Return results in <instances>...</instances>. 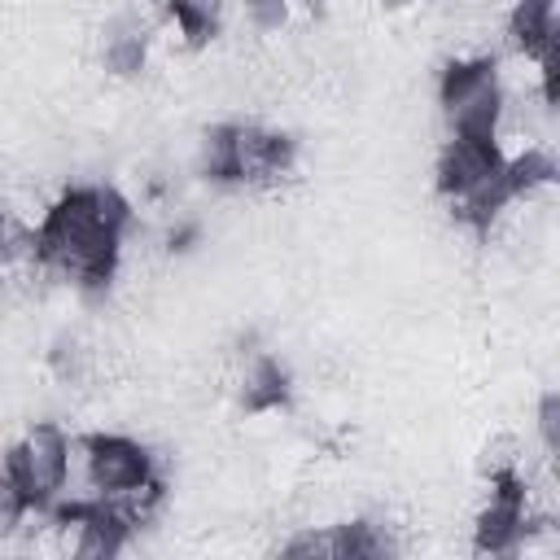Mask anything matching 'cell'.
<instances>
[{
	"instance_id": "6da1fadb",
	"label": "cell",
	"mask_w": 560,
	"mask_h": 560,
	"mask_svg": "<svg viewBox=\"0 0 560 560\" xmlns=\"http://www.w3.org/2000/svg\"><path fill=\"white\" fill-rule=\"evenodd\" d=\"M131 223L136 210L114 184H70L26 232V258L79 293H105L122 267Z\"/></svg>"
},
{
	"instance_id": "7a4b0ae2",
	"label": "cell",
	"mask_w": 560,
	"mask_h": 560,
	"mask_svg": "<svg viewBox=\"0 0 560 560\" xmlns=\"http://www.w3.org/2000/svg\"><path fill=\"white\" fill-rule=\"evenodd\" d=\"M438 197L446 201L451 219L490 232L503 210L516 206L512 179H508V149L503 140H481V136H446L438 149Z\"/></svg>"
},
{
	"instance_id": "3957f363",
	"label": "cell",
	"mask_w": 560,
	"mask_h": 560,
	"mask_svg": "<svg viewBox=\"0 0 560 560\" xmlns=\"http://www.w3.org/2000/svg\"><path fill=\"white\" fill-rule=\"evenodd\" d=\"M197 171L223 188H280L298 171V140L267 122H214L197 144Z\"/></svg>"
},
{
	"instance_id": "277c9868",
	"label": "cell",
	"mask_w": 560,
	"mask_h": 560,
	"mask_svg": "<svg viewBox=\"0 0 560 560\" xmlns=\"http://www.w3.org/2000/svg\"><path fill=\"white\" fill-rule=\"evenodd\" d=\"M158 481H162L158 455L140 438H131V433H88V438H74L66 499L122 503V499L158 486Z\"/></svg>"
},
{
	"instance_id": "5b68a950",
	"label": "cell",
	"mask_w": 560,
	"mask_h": 560,
	"mask_svg": "<svg viewBox=\"0 0 560 560\" xmlns=\"http://www.w3.org/2000/svg\"><path fill=\"white\" fill-rule=\"evenodd\" d=\"M438 109L446 136H481L503 140L508 118V83L494 57H451L438 74Z\"/></svg>"
},
{
	"instance_id": "8992f818",
	"label": "cell",
	"mask_w": 560,
	"mask_h": 560,
	"mask_svg": "<svg viewBox=\"0 0 560 560\" xmlns=\"http://www.w3.org/2000/svg\"><path fill=\"white\" fill-rule=\"evenodd\" d=\"M70 455H74V438L57 420H35L9 442L0 459V477L26 499L31 512H48L57 499H66Z\"/></svg>"
},
{
	"instance_id": "52a82bcc",
	"label": "cell",
	"mask_w": 560,
	"mask_h": 560,
	"mask_svg": "<svg viewBox=\"0 0 560 560\" xmlns=\"http://www.w3.org/2000/svg\"><path fill=\"white\" fill-rule=\"evenodd\" d=\"M289 394H293V385H289V372L276 354H267V350L245 354V368L236 376V402L249 416H267V411L289 407Z\"/></svg>"
},
{
	"instance_id": "ba28073f",
	"label": "cell",
	"mask_w": 560,
	"mask_h": 560,
	"mask_svg": "<svg viewBox=\"0 0 560 560\" xmlns=\"http://www.w3.org/2000/svg\"><path fill=\"white\" fill-rule=\"evenodd\" d=\"M328 538H332V560H385V556H398L394 534L385 529V521H372V516L337 521V525H328Z\"/></svg>"
},
{
	"instance_id": "9c48e42d",
	"label": "cell",
	"mask_w": 560,
	"mask_h": 560,
	"mask_svg": "<svg viewBox=\"0 0 560 560\" xmlns=\"http://www.w3.org/2000/svg\"><path fill=\"white\" fill-rule=\"evenodd\" d=\"M162 22L179 48H206L219 35V4L214 0H162Z\"/></svg>"
},
{
	"instance_id": "30bf717a",
	"label": "cell",
	"mask_w": 560,
	"mask_h": 560,
	"mask_svg": "<svg viewBox=\"0 0 560 560\" xmlns=\"http://www.w3.org/2000/svg\"><path fill=\"white\" fill-rule=\"evenodd\" d=\"M534 429H538V446H542V455L556 459V451H560V394H556V389H547V394L538 398Z\"/></svg>"
},
{
	"instance_id": "8fae6325",
	"label": "cell",
	"mask_w": 560,
	"mask_h": 560,
	"mask_svg": "<svg viewBox=\"0 0 560 560\" xmlns=\"http://www.w3.org/2000/svg\"><path fill=\"white\" fill-rule=\"evenodd\" d=\"M22 245H26V236H18V228H13V223H9V214L0 210V271L18 258V249H22Z\"/></svg>"
},
{
	"instance_id": "7c38bea8",
	"label": "cell",
	"mask_w": 560,
	"mask_h": 560,
	"mask_svg": "<svg viewBox=\"0 0 560 560\" xmlns=\"http://www.w3.org/2000/svg\"><path fill=\"white\" fill-rule=\"evenodd\" d=\"M389 4H411V0H389Z\"/></svg>"
}]
</instances>
